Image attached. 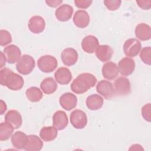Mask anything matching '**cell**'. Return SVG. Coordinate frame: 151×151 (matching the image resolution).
<instances>
[{
  "label": "cell",
  "mask_w": 151,
  "mask_h": 151,
  "mask_svg": "<svg viewBox=\"0 0 151 151\" xmlns=\"http://www.w3.org/2000/svg\"><path fill=\"white\" fill-rule=\"evenodd\" d=\"M96 82L97 78L92 74L88 73H81L71 83V90L76 94H83L94 87Z\"/></svg>",
  "instance_id": "cell-1"
},
{
  "label": "cell",
  "mask_w": 151,
  "mask_h": 151,
  "mask_svg": "<svg viewBox=\"0 0 151 151\" xmlns=\"http://www.w3.org/2000/svg\"><path fill=\"white\" fill-rule=\"evenodd\" d=\"M35 66V62L32 57L24 54L21 57L16 64L17 70L21 74L27 75L32 72Z\"/></svg>",
  "instance_id": "cell-2"
},
{
  "label": "cell",
  "mask_w": 151,
  "mask_h": 151,
  "mask_svg": "<svg viewBox=\"0 0 151 151\" xmlns=\"http://www.w3.org/2000/svg\"><path fill=\"white\" fill-rule=\"evenodd\" d=\"M24 84L23 78L19 74L14 73L12 71L10 72L6 77L2 83V86H6L9 90L17 91L21 90Z\"/></svg>",
  "instance_id": "cell-3"
},
{
  "label": "cell",
  "mask_w": 151,
  "mask_h": 151,
  "mask_svg": "<svg viewBox=\"0 0 151 151\" xmlns=\"http://www.w3.org/2000/svg\"><path fill=\"white\" fill-rule=\"evenodd\" d=\"M58 65L57 59L50 55L41 56L37 61L39 69L44 73H50L55 70Z\"/></svg>",
  "instance_id": "cell-4"
},
{
  "label": "cell",
  "mask_w": 151,
  "mask_h": 151,
  "mask_svg": "<svg viewBox=\"0 0 151 151\" xmlns=\"http://www.w3.org/2000/svg\"><path fill=\"white\" fill-rule=\"evenodd\" d=\"M114 93L122 96L129 94L131 91V84L128 78L124 77H118L114 83Z\"/></svg>",
  "instance_id": "cell-5"
},
{
  "label": "cell",
  "mask_w": 151,
  "mask_h": 151,
  "mask_svg": "<svg viewBox=\"0 0 151 151\" xmlns=\"http://www.w3.org/2000/svg\"><path fill=\"white\" fill-rule=\"evenodd\" d=\"M70 122L72 126L77 129H82L87 125V117L85 112L81 110H75L70 114Z\"/></svg>",
  "instance_id": "cell-6"
},
{
  "label": "cell",
  "mask_w": 151,
  "mask_h": 151,
  "mask_svg": "<svg viewBox=\"0 0 151 151\" xmlns=\"http://www.w3.org/2000/svg\"><path fill=\"white\" fill-rule=\"evenodd\" d=\"M142 48L141 43L135 38L127 40L123 45V51L127 57H134L140 52Z\"/></svg>",
  "instance_id": "cell-7"
},
{
  "label": "cell",
  "mask_w": 151,
  "mask_h": 151,
  "mask_svg": "<svg viewBox=\"0 0 151 151\" xmlns=\"http://www.w3.org/2000/svg\"><path fill=\"white\" fill-rule=\"evenodd\" d=\"M119 72L124 76L132 74L135 69V62L130 57H124L120 60L118 63Z\"/></svg>",
  "instance_id": "cell-8"
},
{
  "label": "cell",
  "mask_w": 151,
  "mask_h": 151,
  "mask_svg": "<svg viewBox=\"0 0 151 151\" xmlns=\"http://www.w3.org/2000/svg\"><path fill=\"white\" fill-rule=\"evenodd\" d=\"M4 53L6 57V61L9 64L17 63L21 55V51L18 47L11 44L4 48Z\"/></svg>",
  "instance_id": "cell-9"
},
{
  "label": "cell",
  "mask_w": 151,
  "mask_h": 151,
  "mask_svg": "<svg viewBox=\"0 0 151 151\" xmlns=\"http://www.w3.org/2000/svg\"><path fill=\"white\" fill-rule=\"evenodd\" d=\"M96 90L99 94L106 99H111L114 94L112 83L107 80L100 81L96 86Z\"/></svg>",
  "instance_id": "cell-10"
},
{
  "label": "cell",
  "mask_w": 151,
  "mask_h": 151,
  "mask_svg": "<svg viewBox=\"0 0 151 151\" xmlns=\"http://www.w3.org/2000/svg\"><path fill=\"white\" fill-rule=\"evenodd\" d=\"M59 102L61 106L65 110L70 111L77 106V98L73 93L70 92L63 94L59 99Z\"/></svg>",
  "instance_id": "cell-11"
},
{
  "label": "cell",
  "mask_w": 151,
  "mask_h": 151,
  "mask_svg": "<svg viewBox=\"0 0 151 151\" xmlns=\"http://www.w3.org/2000/svg\"><path fill=\"white\" fill-rule=\"evenodd\" d=\"M28 27L31 32L34 34H40L44 30L45 22L42 17L35 15L29 19Z\"/></svg>",
  "instance_id": "cell-12"
},
{
  "label": "cell",
  "mask_w": 151,
  "mask_h": 151,
  "mask_svg": "<svg viewBox=\"0 0 151 151\" xmlns=\"http://www.w3.org/2000/svg\"><path fill=\"white\" fill-rule=\"evenodd\" d=\"M99 46L98 39L92 35H87L81 41V47L83 51L88 54L94 53Z\"/></svg>",
  "instance_id": "cell-13"
},
{
  "label": "cell",
  "mask_w": 151,
  "mask_h": 151,
  "mask_svg": "<svg viewBox=\"0 0 151 151\" xmlns=\"http://www.w3.org/2000/svg\"><path fill=\"white\" fill-rule=\"evenodd\" d=\"M78 53L73 48H67L64 49L61 54V58L63 64L67 66L74 65L78 60Z\"/></svg>",
  "instance_id": "cell-14"
},
{
  "label": "cell",
  "mask_w": 151,
  "mask_h": 151,
  "mask_svg": "<svg viewBox=\"0 0 151 151\" xmlns=\"http://www.w3.org/2000/svg\"><path fill=\"white\" fill-rule=\"evenodd\" d=\"M73 13V7L68 4H63L55 11L57 19L62 22L68 21L72 17Z\"/></svg>",
  "instance_id": "cell-15"
},
{
  "label": "cell",
  "mask_w": 151,
  "mask_h": 151,
  "mask_svg": "<svg viewBox=\"0 0 151 151\" xmlns=\"http://www.w3.org/2000/svg\"><path fill=\"white\" fill-rule=\"evenodd\" d=\"M52 123L53 126L57 130H61L64 129L68 123L67 115L64 111H57L52 116Z\"/></svg>",
  "instance_id": "cell-16"
},
{
  "label": "cell",
  "mask_w": 151,
  "mask_h": 151,
  "mask_svg": "<svg viewBox=\"0 0 151 151\" xmlns=\"http://www.w3.org/2000/svg\"><path fill=\"white\" fill-rule=\"evenodd\" d=\"M90 16L88 12L84 10L76 11L73 17V22L76 26L80 28L87 27L90 23Z\"/></svg>",
  "instance_id": "cell-17"
},
{
  "label": "cell",
  "mask_w": 151,
  "mask_h": 151,
  "mask_svg": "<svg viewBox=\"0 0 151 151\" xmlns=\"http://www.w3.org/2000/svg\"><path fill=\"white\" fill-rule=\"evenodd\" d=\"M103 77L107 80H113L119 74V70L116 63L109 61L104 64L101 69Z\"/></svg>",
  "instance_id": "cell-18"
},
{
  "label": "cell",
  "mask_w": 151,
  "mask_h": 151,
  "mask_svg": "<svg viewBox=\"0 0 151 151\" xmlns=\"http://www.w3.org/2000/svg\"><path fill=\"white\" fill-rule=\"evenodd\" d=\"M54 77L57 83L61 85L68 84L72 79L70 70L66 67H60L54 73Z\"/></svg>",
  "instance_id": "cell-19"
},
{
  "label": "cell",
  "mask_w": 151,
  "mask_h": 151,
  "mask_svg": "<svg viewBox=\"0 0 151 151\" xmlns=\"http://www.w3.org/2000/svg\"><path fill=\"white\" fill-rule=\"evenodd\" d=\"M135 35L137 38L141 41H147L151 38L150 27L145 24H139L135 28Z\"/></svg>",
  "instance_id": "cell-20"
},
{
  "label": "cell",
  "mask_w": 151,
  "mask_h": 151,
  "mask_svg": "<svg viewBox=\"0 0 151 151\" xmlns=\"http://www.w3.org/2000/svg\"><path fill=\"white\" fill-rule=\"evenodd\" d=\"M43 146L41 139L36 135L30 134L28 136L27 142L24 147L26 151H39Z\"/></svg>",
  "instance_id": "cell-21"
},
{
  "label": "cell",
  "mask_w": 151,
  "mask_h": 151,
  "mask_svg": "<svg viewBox=\"0 0 151 151\" xmlns=\"http://www.w3.org/2000/svg\"><path fill=\"white\" fill-rule=\"evenodd\" d=\"M97 58L102 62L110 60L113 54V50L108 45H100L96 50Z\"/></svg>",
  "instance_id": "cell-22"
},
{
  "label": "cell",
  "mask_w": 151,
  "mask_h": 151,
  "mask_svg": "<svg viewBox=\"0 0 151 151\" xmlns=\"http://www.w3.org/2000/svg\"><path fill=\"white\" fill-rule=\"evenodd\" d=\"M5 122L11 124L14 129H18L21 127L22 123L21 114L16 110H9L5 116Z\"/></svg>",
  "instance_id": "cell-23"
},
{
  "label": "cell",
  "mask_w": 151,
  "mask_h": 151,
  "mask_svg": "<svg viewBox=\"0 0 151 151\" xmlns=\"http://www.w3.org/2000/svg\"><path fill=\"white\" fill-rule=\"evenodd\" d=\"M28 135L21 131H17L11 136V143L17 149H24L27 142Z\"/></svg>",
  "instance_id": "cell-24"
},
{
  "label": "cell",
  "mask_w": 151,
  "mask_h": 151,
  "mask_svg": "<svg viewBox=\"0 0 151 151\" xmlns=\"http://www.w3.org/2000/svg\"><path fill=\"white\" fill-rule=\"evenodd\" d=\"M86 103L88 109L91 110H97L102 107L103 99L100 95L94 94L87 97Z\"/></svg>",
  "instance_id": "cell-25"
},
{
  "label": "cell",
  "mask_w": 151,
  "mask_h": 151,
  "mask_svg": "<svg viewBox=\"0 0 151 151\" xmlns=\"http://www.w3.org/2000/svg\"><path fill=\"white\" fill-rule=\"evenodd\" d=\"M57 135V129L54 126L43 127L40 132L41 139L45 142H50L54 140Z\"/></svg>",
  "instance_id": "cell-26"
},
{
  "label": "cell",
  "mask_w": 151,
  "mask_h": 151,
  "mask_svg": "<svg viewBox=\"0 0 151 151\" xmlns=\"http://www.w3.org/2000/svg\"><path fill=\"white\" fill-rule=\"evenodd\" d=\"M40 87L44 93L51 94L54 93L57 88V84L52 77L44 78L41 83Z\"/></svg>",
  "instance_id": "cell-27"
},
{
  "label": "cell",
  "mask_w": 151,
  "mask_h": 151,
  "mask_svg": "<svg viewBox=\"0 0 151 151\" xmlns=\"http://www.w3.org/2000/svg\"><path fill=\"white\" fill-rule=\"evenodd\" d=\"M14 127L9 123L5 122L0 124V140L1 141L7 140L11 137L14 132Z\"/></svg>",
  "instance_id": "cell-28"
},
{
  "label": "cell",
  "mask_w": 151,
  "mask_h": 151,
  "mask_svg": "<svg viewBox=\"0 0 151 151\" xmlns=\"http://www.w3.org/2000/svg\"><path fill=\"white\" fill-rule=\"evenodd\" d=\"M27 99L31 102H38L43 97L41 90L37 87H31L25 92Z\"/></svg>",
  "instance_id": "cell-29"
},
{
  "label": "cell",
  "mask_w": 151,
  "mask_h": 151,
  "mask_svg": "<svg viewBox=\"0 0 151 151\" xmlns=\"http://www.w3.org/2000/svg\"><path fill=\"white\" fill-rule=\"evenodd\" d=\"M151 48L146 47L142 49L140 52V58L141 60L146 64L150 65L151 64Z\"/></svg>",
  "instance_id": "cell-30"
},
{
  "label": "cell",
  "mask_w": 151,
  "mask_h": 151,
  "mask_svg": "<svg viewBox=\"0 0 151 151\" xmlns=\"http://www.w3.org/2000/svg\"><path fill=\"white\" fill-rule=\"evenodd\" d=\"M12 42V37L10 33L4 29L0 31V45L5 46Z\"/></svg>",
  "instance_id": "cell-31"
},
{
  "label": "cell",
  "mask_w": 151,
  "mask_h": 151,
  "mask_svg": "<svg viewBox=\"0 0 151 151\" xmlns=\"http://www.w3.org/2000/svg\"><path fill=\"white\" fill-rule=\"evenodd\" d=\"M122 1L120 0H105L104 4L107 8L110 11H115L117 9L120 5Z\"/></svg>",
  "instance_id": "cell-32"
},
{
  "label": "cell",
  "mask_w": 151,
  "mask_h": 151,
  "mask_svg": "<svg viewBox=\"0 0 151 151\" xmlns=\"http://www.w3.org/2000/svg\"><path fill=\"white\" fill-rule=\"evenodd\" d=\"M150 103L145 104L142 109V115L144 119L148 122H150Z\"/></svg>",
  "instance_id": "cell-33"
},
{
  "label": "cell",
  "mask_w": 151,
  "mask_h": 151,
  "mask_svg": "<svg viewBox=\"0 0 151 151\" xmlns=\"http://www.w3.org/2000/svg\"><path fill=\"white\" fill-rule=\"evenodd\" d=\"M93 1L90 0H75L74 4L76 6L80 9H86L88 8Z\"/></svg>",
  "instance_id": "cell-34"
},
{
  "label": "cell",
  "mask_w": 151,
  "mask_h": 151,
  "mask_svg": "<svg viewBox=\"0 0 151 151\" xmlns=\"http://www.w3.org/2000/svg\"><path fill=\"white\" fill-rule=\"evenodd\" d=\"M138 6L144 10L149 9L151 7L150 1H136Z\"/></svg>",
  "instance_id": "cell-35"
},
{
  "label": "cell",
  "mask_w": 151,
  "mask_h": 151,
  "mask_svg": "<svg viewBox=\"0 0 151 151\" xmlns=\"http://www.w3.org/2000/svg\"><path fill=\"white\" fill-rule=\"evenodd\" d=\"M63 2V1H57V0H47L45 1V3L50 7L52 8H55L58 6H59L61 3Z\"/></svg>",
  "instance_id": "cell-36"
},
{
  "label": "cell",
  "mask_w": 151,
  "mask_h": 151,
  "mask_svg": "<svg viewBox=\"0 0 151 151\" xmlns=\"http://www.w3.org/2000/svg\"><path fill=\"white\" fill-rule=\"evenodd\" d=\"M0 54H1V56H0V61H1L0 62V68H2L5 65V63H6V57H5V54H4L2 51H1Z\"/></svg>",
  "instance_id": "cell-37"
},
{
  "label": "cell",
  "mask_w": 151,
  "mask_h": 151,
  "mask_svg": "<svg viewBox=\"0 0 151 151\" xmlns=\"http://www.w3.org/2000/svg\"><path fill=\"white\" fill-rule=\"evenodd\" d=\"M129 150H143L142 146L138 144H134L131 146V147L129 149Z\"/></svg>",
  "instance_id": "cell-38"
},
{
  "label": "cell",
  "mask_w": 151,
  "mask_h": 151,
  "mask_svg": "<svg viewBox=\"0 0 151 151\" xmlns=\"http://www.w3.org/2000/svg\"><path fill=\"white\" fill-rule=\"evenodd\" d=\"M0 107H1V114H3L5 113V111L6 110L7 107H6V103L2 100H1Z\"/></svg>",
  "instance_id": "cell-39"
}]
</instances>
